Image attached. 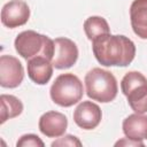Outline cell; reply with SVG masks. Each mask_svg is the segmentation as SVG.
<instances>
[{
  "label": "cell",
  "instance_id": "cell-1",
  "mask_svg": "<svg viewBox=\"0 0 147 147\" xmlns=\"http://www.w3.org/2000/svg\"><path fill=\"white\" fill-rule=\"evenodd\" d=\"M92 49L98 62L106 67H126L136 55L133 41L122 34H102L92 40Z\"/></svg>",
  "mask_w": 147,
  "mask_h": 147
},
{
  "label": "cell",
  "instance_id": "cell-2",
  "mask_svg": "<svg viewBox=\"0 0 147 147\" xmlns=\"http://www.w3.org/2000/svg\"><path fill=\"white\" fill-rule=\"evenodd\" d=\"M86 94L92 100L99 102L113 101L118 92V86L114 75L101 68H93L85 76Z\"/></svg>",
  "mask_w": 147,
  "mask_h": 147
},
{
  "label": "cell",
  "instance_id": "cell-3",
  "mask_svg": "<svg viewBox=\"0 0 147 147\" xmlns=\"http://www.w3.org/2000/svg\"><path fill=\"white\" fill-rule=\"evenodd\" d=\"M14 46L18 55L26 61L37 56H44L52 61L54 55V40L32 30L18 33Z\"/></svg>",
  "mask_w": 147,
  "mask_h": 147
},
{
  "label": "cell",
  "instance_id": "cell-4",
  "mask_svg": "<svg viewBox=\"0 0 147 147\" xmlns=\"http://www.w3.org/2000/svg\"><path fill=\"white\" fill-rule=\"evenodd\" d=\"M83 83L74 74H62L56 77L51 87L52 100L61 107H71L82 100Z\"/></svg>",
  "mask_w": 147,
  "mask_h": 147
},
{
  "label": "cell",
  "instance_id": "cell-5",
  "mask_svg": "<svg viewBox=\"0 0 147 147\" xmlns=\"http://www.w3.org/2000/svg\"><path fill=\"white\" fill-rule=\"evenodd\" d=\"M121 88L134 113H147V78L141 72H127L121 82Z\"/></svg>",
  "mask_w": 147,
  "mask_h": 147
},
{
  "label": "cell",
  "instance_id": "cell-6",
  "mask_svg": "<svg viewBox=\"0 0 147 147\" xmlns=\"http://www.w3.org/2000/svg\"><path fill=\"white\" fill-rule=\"evenodd\" d=\"M24 78L22 63L11 55H1L0 57V85L6 88L17 87Z\"/></svg>",
  "mask_w": 147,
  "mask_h": 147
},
{
  "label": "cell",
  "instance_id": "cell-7",
  "mask_svg": "<svg viewBox=\"0 0 147 147\" xmlns=\"http://www.w3.org/2000/svg\"><path fill=\"white\" fill-rule=\"evenodd\" d=\"M77 59L78 48L71 39L60 37L54 40V55L52 64L55 69H68L76 63Z\"/></svg>",
  "mask_w": 147,
  "mask_h": 147
},
{
  "label": "cell",
  "instance_id": "cell-8",
  "mask_svg": "<svg viewBox=\"0 0 147 147\" xmlns=\"http://www.w3.org/2000/svg\"><path fill=\"white\" fill-rule=\"evenodd\" d=\"M30 17V8L23 0H11L1 9V22L5 26L14 29L24 25Z\"/></svg>",
  "mask_w": 147,
  "mask_h": 147
},
{
  "label": "cell",
  "instance_id": "cell-9",
  "mask_svg": "<svg viewBox=\"0 0 147 147\" xmlns=\"http://www.w3.org/2000/svg\"><path fill=\"white\" fill-rule=\"evenodd\" d=\"M101 118H102V113L100 107L92 101L80 102L74 111L75 123L84 130L95 129L100 124Z\"/></svg>",
  "mask_w": 147,
  "mask_h": 147
},
{
  "label": "cell",
  "instance_id": "cell-10",
  "mask_svg": "<svg viewBox=\"0 0 147 147\" xmlns=\"http://www.w3.org/2000/svg\"><path fill=\"white\" fill-rule=\"evenodd\" d=\"M68 126L67 117L59 111H47L39 118V130L48 138H59Z\"/></svg>",
  "mask_w": 147,
  "mask_h": 147
},
{
  "label": "cell",
  "instance_id": "cell-11",
  "mask_svg": "<svg viewBox=\"0 0 147 147\" xmlns=\"http://www.w3.org/2000/svg\"><path fill=\"white\" fill-rule=\"evenodd\" d=\"M53 75L52 61L44 56H37L28 60V76L38 85H45Z\"/></svg>",
  "mask_w": 147,
  "mask_h": 147
},
{
  "label": "cell",
  "instance_id": "cell-12",
  "mask_svg": "<svg viewBox=\"0 0 147 147\" xmlns=\"http://www.w3.org/2000/svg\"><path fill=\"white\" fill-rule=\"evenodd\" d=\"M130 18L133 32L141 39H147V0H133L130 7Z\"/></svg>",
  "mask_w": 147,
  "mask_h": 147
},
{
  "label": "cell",
  "instance_id": "cell-13",
  "mask_svg": "<svg viewBox=\"0 0 147 147\" xmlns=\"http://www.w3.org/2000/svg\"><path fill=\"white\" fill-rule=\"evenodd\" d=\"M123 132L126 138L142 141L147 139V116L142 114L129 115L123 121Z\"/></svg>",
  "mask_w": 147,
  "mask_h": 147
},
{
  "label": "cell",
  "instance_id": "cell-14",
  "mask_svg": "<svg viewBox=\"0 0 147 147\" xmlns=\"http://www.w3.org/2000/svg\"><path fill=\"white\" fill-rule=\"evenodd\" d=\"M1 102V121L0 123L3 124L7 119L14 118L23 111V103L20 99L10 94H2L0 96Z\"/></svg>",
  "mask_w": 147,
  "mask_h": 147
},
{
  "label": "cell",
  "instance_id": "cell-15",
  "mask_svg": "<svg viewBox=\"0 0 147 147\" xmlns=\"http://www.w3.org/2000/svg\"><path fill=\"white\" fill-rule=\"evenodd\" d=\"M84 31L90 40H94L95 38L110 33V29L108 22L101 16H91L84 22Z\"/></svg>",
  "mask_w": 147,
  "mask_h": 147
},
{
  "label": "cell",
  "instance_id": "cell-16",
  "mask_svg": "<svg viewBox=\"0 0 147 147\" xmlns=\"http://www.w3.org/2000/svg\"><path fill=\"white\" fill-rule=\"evenodd\" d=\"M16 146H17V147H26V146L44 147V142H42V140H41L38 136L30 133V134H24V136H22V137L18 139V141L16 142Z\"/></svg>",
  "mask_w": 147,
  "mask_h": 147
},
{
  "label": "cell",
  "instance_id": "cell-17",
  "mask_svg": "<svg viewBox=\"0 0 147 147\" xmlns=\"http://www.w3.org/2000/svg\"><path fill=\"white\" fill-rule=\"evenodd\" d=\"M52 146L53 147H55V146H78V147H80L82 142L79 141V139L77 137L71 136V134H67L62 138H59L54 142H52Z\"/></svg>",
  "mask_w": 147,
  "mask_h": 147
},
{
  "label": "cell",
  "instance_id": "cell-18",
  "mask_svg": "<svg viewBox=\"0 0 147 147\" xmlns=\"http://www.w3.org/2000/svg\"><path fill=\"white\" fill-rule=\"evenodd\" d=\"M116 146L118 145H124V146H127V145H132V146H144V142L142 141H137V140H132V139H129V138H125L123 140H119L115 144Z\"/></svg>",
  "mask_w": 147,
  "mask_h": 147
}]
</instances>
